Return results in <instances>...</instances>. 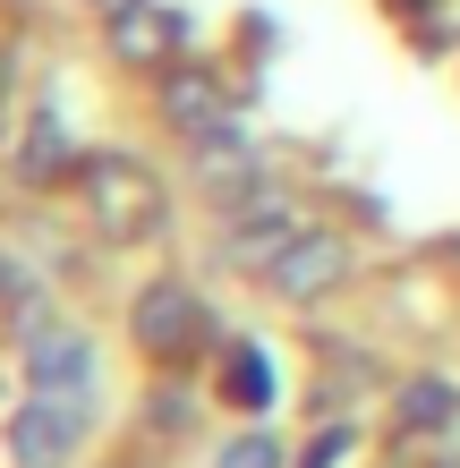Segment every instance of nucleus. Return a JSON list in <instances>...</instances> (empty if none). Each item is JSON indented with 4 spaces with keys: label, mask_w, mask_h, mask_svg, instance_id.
<instances>
[{
    "label": "nucleus",
    "mask_w": 460,
    "mask_h": 468,
    "mask_svg": "<svg viewBox=\"0 0 460 468\" xmlns=\"http://www.w3.org/2000/svg\"><path fill=\"white\" fill-rule=\"evenodd\" d=\"M86 205H94V230L112 239V247L145 239V230L162 222V187H154V179H145L128 154H102V162H86Z\"/></svg>",
    "instance_id": "obj_1"
},
{
    "label": "nucleus",
    "mask_w": 460,
    "mask_h": 468,
    "mask_svg": "<svg viewBox=\"0 0 460 468\" xmlns=\"http://www.w3.org/2000/svg\"><path fill=\"white\" fill-rule=\"evenodd\" d=\"M26 383H35L43 400H94V341L26 315Z\"/></svg>",
    "instance_id": "obj_2"
},
{
    "label": "nucleus",
    "mask_w": 460,
    "mask_h": 468,
    "mask_svg": "<svg viewBox=\"0 0 460 468\" xmlns=\"http://www.w3.org/2000/svg\"><path fill=\"white\" fill-rule=\"evenodd\" d=\"M86 443V400H26L9 418V460L17 468H69V452Z\"/></svg>",
    "instance_id": "obj_3"
},
{
    "label": "nucleus",
    "mask_w": 460,
    "mask_h": 468,
    "mask_svg": "<svg viewBox=\"0 0 460 468\" xmlns=\"http://www.w3.org/2000/svg\"><path fill=\"white\" fill-rule=\"evenodd\" d=\"M341 272H349V247H341L333 230H299L273 264H264V282H273L282 298H324Z\"/></svg>",
    "instance_id": "obj_4"
},
{
    "label": "nucleus",
    "mask_w": 460,
    "mask_h": 468,
    "mask_svg": "<svg viewBox=\"0 0 460 468\" xmlns=\"http://www.w3.org/2000/svg\"><path fill=\"white\" fill-rule=\"evenodd\" d=\"M128 333H137L154 357H187V349H197V298L171 290V282H154L137 298V315H128Z\"/></svg>",
    "instance_id": "obj_5"
},
{
    "label": "nucleus",
    "mask_w": 460,
    "mask_h": 468,
    "mask_svg": "<svg viewBox=\"0 0 460 468\" xmlns=\"http://www.w3.org/2000/svg\"><path fill=\"white\" fill-rule=\"evenodd\" d=\"M162 112H171V128H187V136H222V86H213L205 69H171L162 77Z\"/></svg>",
    "instance_id": "obj_6"
},
{
    "label": "nucleus",
    "mask_w": 460,
    "mask_h": 468,
    "mask_svg": "<svg viewBox=\"0 0 460 468\" xmlns=\"http://www.w3.org/2000/svg\"><path fill=\"white\" fill-rule=\"evenodd\" d=\"M290 239H299V230H290V205H282V197H264V205H248V213H239V230H230V247H222V256H230V264H248V272H264Z\"/></svg>",
    "instance_id": "obj_7"
},
{
    "label": "nucleus",
    "mask_w": 460,
    "mask_h": 468,
    "mask_svg": "<svg viewBox=\"0 0 460 468\" xmlns=\"http://www.w3.org/2000/svg\"><path fill=\"white\" fill-rule=\"evenodd\" d=\"M112 43H120V60H162V51L179 43V17L145 9V0H128V9H112Z\"/></svg>",
    "instance_id": "obj_8"
},
{
    "label": "nucleus",
    "mask_w": 460,
    "mask_h": 468,
    "mask_svg": "<svg viewBox=\"0 0 460 468\" xmlns=\"http://www.w3.org/2000/svg\"><path fill=\"white\" fill-rule=\"evenodd\" d=\"M222 400H230V409H264V400H273V367H264V349L239 341V349L222 357Z\"/></svg>",
    "instance_id": "obj_9"
},
{
    "label": "nucleus",
    "mask_w": 460,
    "mask_h": 468,
    "mask_svg": "<svg viewBox=\"0 0 460 468\" xmlns=\"http://www.w3.org/2000/svg\"><path fill=\"white\" fill-rule=\"evenodd\" d=\"M452 409H460V392H452L444 375H426V383H410V392H401V426H444Z\"/></svg>",
    "instance_id": "obj_10"
},
{
    "label": "nucleus",
    "mask_w": 460,
    "mask_h": 468,
    "mask_svg": "<svg viewBox=\"0 0 460 468\" xmlns=\"http://www.w3.org/2000/svg\"><path fill=\"white\" fill-rule=\"evenodd\" d=\"M213 468H282V443H273V434H239V443H222Z\"/></svg>",
    "instance_id": "obj_11"
},
{
    "label": "nucleus",
    "mask_w": 460,
    "mask_h": 468,
    "mask_svg": "<svg viewBox=\"0 0 460 468\" xmlns=\"http://www.w3.org/2000/svg\"><path fill=\"white\" fill-rule=\"evenodd\" d=\"M51 162H60V120H35V136H26V179H43Z\"/></svg>",
    "instance_id": "obj_12"
},
{
    "label": "nucleus",
    "mask_w": 460,
    "mask_h": 468,
    "mask_svg": "<svg viewBox=\"0 0 460 468\" xmlns=\"http://www.w3.org/2000/svg\"><path fill=\"white\" fill-rule=\"evenodd\" d=\"M341 452H349V434H341V426H333V434H324V443H316V452H307V468H333V460H341Z\"/></svg>",
    "instance_id": "obj_13"
}]
</instances>
